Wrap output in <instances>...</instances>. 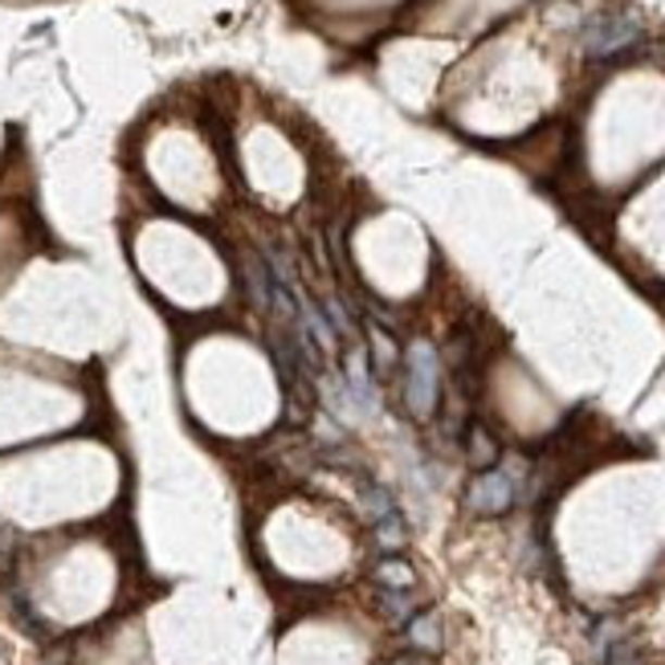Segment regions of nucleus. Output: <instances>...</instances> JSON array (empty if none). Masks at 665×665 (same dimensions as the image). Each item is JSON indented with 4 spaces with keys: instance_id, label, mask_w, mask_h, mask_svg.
Segmentation results:
<instances>
[{
    "instance_id": "obj_5",
    "label": "nucleus",
    "mask_w": 665,
    "mask_h": 665,
    "mask_svg": "<svg viewBox=\"0 0 665 665\" xmlns=\"http://www.w3.org/2000/svg\"><path fill=\"white\" fill-rule=\"evenodd\" d=\"M380 613L392 620V625H409L416 616V597L413 588H380Z\"/></svg>"
},
{
    "instance_id": "obj_7",
    "label": "nucleus",
    "mask_w": 665,
    "mask_h": 665,
    "mask_svg": "<svg viewBox=\"0 0 665 665\" xmlns=\"http://www.w3.org/2000/svg\"><path fill=\"white\" fill-rule=\"evenodd\" d=\"M376 584L380 588H413L416 584V572L400 555H384L380 564H376Z\"/></svg>"
},
{
    "instance_id": "obj_1",
    "label": "nucleus",
    "mask_w": 665,
    "mask_h": 665,
    "mask_svg": "<svg viewBox=\"0 0 665 665\" xmlns=\"http://www.w3.org/2000/svg\"><path fill=\"white\" fill-rule=\"evenodd\" d=\"M400 392H404V413L413 421H429L441 400V360L429 343H409L400 355Z\"/></svg>"
},
{
    "instance_id": "obj_6",
    "label": "nucleus",
    "mask_w": 665,
    "mask_h": 665,
    "mask_svg": "<svg viewBox=\"0 0 665 665\" xmlns=\"http://www.w3.org/2000/svg\"><path fill=\"white\" fill-rule=\"evenodd\" d=\"M466 453H469V462L478 469H490L494 462H499V441L486 432V425L482 421H474L469 425V432H466Z\"/></svg>"
},
{
    "instance_id": "obj_4",
    "label": "nucleus",
    "mask_w": 665,
    "mask_h": 665,
    "mask_svg": "<svg viewBox=\"0 0 665 665\" xmlns=\"http://www.w3.org/2000/svg\"><path fill=\"white\" fill-rule=\"evenodd\" d=\"M404 632H409V645H413V653H425V657H432L437 649L446 645L437 613H416L413 620L404 625Z\"/></svg>"
},
{
    "instance_id": "obj_2",
    "label": "nucleus",
    "mask_w": 665,
    "mask_h": 665,
    "mask_svg": "<svg viewBox=\"0 0 665 665\" xmlns=\"http://www.w3.org/2000/svg\"><path fill=\"white\" fill-rule=\"evenodd\" d=\"M641 41V21L629 13H600V17L584 21L580 46L588 58H616V53L632 50Z\"/></svg>"
},
{
    "instance_id": "obj_3",
    "label": "nucleus",
    "mask_w": 665,
    "mask_h": 665,
    "mask_svg": "<svg viewBox=\"0 0 665 665\" xmlns=\"http://www.w3.org/2000/svg\"><path fill=\"white\" fill-rule=\"evenodd\" d=\"M523 494V478L506 466L478 469V478L466 490V506L474 515H506Z\"/></svg>"
},
{
    "instance_id": "obj_8",
    "label": "nucleus",
    "mask_w": 665,
    "mask_h": 665,
    "mask_svg": "<svg viewBox=\"0 0 665 665\" xmlns=\"http://www.w3.org/2000/svg\"><path fill=\"white\" fill-rule=\"evenodd\" d=\"M376 531V543H380L384 551H400L404 548V539H409V527H404V518H388V523H380V527H372Z\"/></svg>"
}]
</instances>
